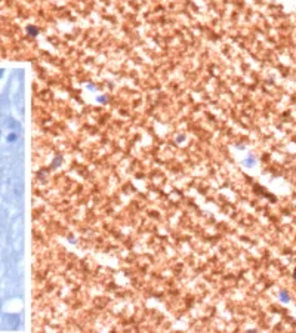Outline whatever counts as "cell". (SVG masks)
<instances>
[{
	"label": "cell",
	"instance_id": "cell-1",
	"mask_svg": "<svg viewBox=\"0 0 296 333\" xmlns=\"http://www.w3.org/2000/svg\"><path fill=\"white\" fill-rule=\"evenodd\" d=\"M281 301L283 302H289V298H287V293L286 292H281Z\"/></svg>",
	"mask_w": 296,
	"mask_h": 333
},
{
	"label": "cell",
	"instance_id": "cell-2",
	"mask_svg": "<svg viewBox=\"0 0 296 333\" xmlns=\"http://www.w3.org/2000/svg\"><path fill=\"white\" fill-rule=\"evenodd\" d=\"M295 279H296V270H295Z\"/></svg>",
	"mask_w": 296,
	"mask_h": 333
}]
</instances>
